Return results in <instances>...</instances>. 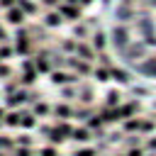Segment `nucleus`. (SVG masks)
I'll use <instances>...</instances> for the list:
<instances>
[{
  "label": "nucleus",
  "mask_w": 156,
  "mask_h": 156,
  "mask_svg": "<svg viewBox=\"0 0 156 156\" xmlns=\"http://www.w3.org/2000/svg\"><path fill=\"white\" fill-rule=\"evenodd\" d=\"M56 10L63 15V20H66L68 24H76V22L83 20V7H80V5H68V2L61 0V5H58Z\"/></svg>",
  "instance_id": "obj_1"
},
{
  "label": "nucleus",
  "mask_w": 156,
  "mask_h": 156,
  "mask_svg": "<svg viewBox=\"0 0 156 156\" xmlns=\"http://www.w3.org/2000/svg\"><path fill=\"white\" fill-rule=\"evenodd\" d=\"M24 20H27V15L22 12V7H20V5L2 10V22H5V24H10V27H20V24H24Z\"/></svg>",
  "instance_id": "obj_2"
},
{
  "label": "nucleus",
  "mask_w": 156,
  "mask_h": 156,
  "mask_svg": "<svg viewBox=\"0 0 156 156\" xmlns=\"http://www.w3.org/2000/svg\"><path fill=\"white\" fill-rule=\"evenodd\" d=\"M66 20H63V15L58 12V10H44L41 12V24L44 27H49V29H56V27H61Z\"/></svg>",
  "instance_id": "obj_3"
},
{
  "label": "nucleus",
  "mask_w": 156,
  "mask_h": 156,
  "mask_svg": "<svg viewBox=\"0 0 156 156\" xmlns=\"http://www.w3.org/2000/svg\"><path fill=\"white\" fill-rule=\"evenodd\" d=\"M76 56H80V58H85V61H95L98 58V49L90 44V39H80L78 41V49H76Z\"/></svg>",
  "instance_id": "obj_4"
},
{
  "label": "nucleus",
  "mask_w": 156,
  "mask_h": 156,
  "mask_svg": "<svg viewBox=\"0 0 156 156\" xmlns=\"http://www.w3.org/2000/svg\"><path fill=\"white\" fill-rule=\"evenodd\" d=\"M32 58H34V66H37V71H39V73H51V71H54V68H51V61H49V54H46V51H37Z\"/></svg>",
  "instance_id": "obj_5"
},
{
  "label": "nucleus",
  "mask_w": 156,
  "mask_h": 156,
  "mask_svg": "<svg viewBox=\"0 0 156 156\" xmlns=\"http://www.w3.org/2000/svg\"><path fill=\"white\" fill-rule=\"evenodd\" d=\"M17 5L22 7V12H24L27 17H39V15H41L39 0H17Z\"/></svg>",
  "instance_id": "obj_6"
},
{
  "label": "nucleus",
  "mask_w": 156,
  "mask_h": 156,
  "mask_svg": "<svg viewBox=\"0 0 156 156\" xmlns=\"http://www.w3.org/2000/svg\"><path fill=\"white\" fill-rule=\"evenodd\" d=\"M90 44L98 49V54H100V51H105V46H107V37H105V32H100V29H98V32H93V34H90Z\"/></svg>",
  "instance_id": "obj_7"
},
{
  "label": "nucleus",
  "mask_w": 156,
  "mask_h": 156,
  "mask_svg": "<svg viewBox=\"0 0 156 156\" xmlns=\"http://www.w3.org/2000/svg\"><path fill=\"white\" fill-rule=\"evenodd\" d=\"M12 41H15V54H20V56L32 54V41L29 39H12Z\"/></svg>",
  "instance_id": "obj_8"
},
{
  "label": "nucleus",
  "mask_w": 156,
  "mask_h": 156,
  "mask_svg": "<svg viewBox=\"0 0 156 156\" xmlns=\"http://www.w3.org/2000/svg\"><path fill=\"white\" fill-rule=\"evenodd\" d=\"M93 78L100 80V83H107V80H112V68L110 66H98L93 71Z\"/></svg>",
  "instance_id": "obj_9"
},
{
  "label": "nucleus",
  "mask_w": 156,
  "mask_h": 156,
  "mask_svg": "<svg viewBox=\"0 0 156 156\" xmlns=\"http://www.w3.org/2000/svg\"><path fill=\"white\" fill-rule=\"evenodd\" d=\"M73 37L78 39V37H85V39H90V29H88V20L83 22H76V27H73Z\"/></svg>",
  "instance_id": "obj_10"
},
{
  "label": "nucleus",
  "mask_w": 156,
  "mask_h": 156,
  "mask_svg": "<svg viewBox=\"0 0 156 156\" xmlns=\"http://www.w3.org/2000/svg\"><path fill=\"white\" fill-rule=\"evenodd\" d=\"M61 49H63L68 56H73V54H76V49H78L76 37H66V39H61Z\"/></svg>",
  "instance_id": "obj_11"
},
{
  "label": "nucleus",
  "mask_w": 156,
  "mask_h": 156,
  "mask_svg": "<svg viewBox=\"0 0 156 156\" xmlns=\"http://www.w3.org/2000/svg\"><path fill=\"white\" fill-rule=\"evenodd\" d=\"M20 124L32 129V127L37 124V115H34V112H22V115H20Z\"/></svg>",
  "instance_id": "obj_12"
},
{
  "label": "nucleus",
  "mask_w": 156,
  "mask_h": 156,
  "mask_svg": "<svg viewBox=\"0 0 156 156\" xmlns=\"http://www.w3.org/2000/svg\"><path fill=\"white\" fill-rule=\"evenodd\" d=\"M73 139H78V141H90V127L73 129Z\"/></svg>",
  "instance_id": "obj_13"
},
{
  "label": "nucleus",
  "mask_w": 156,
  "mask_h": 156,
  "mask_svg": "<svg viewBox=\"0 0 156 156\" xmlns=\"http://www.w3.org/2000/svg\"><path fill=\"white\" fill-rule=\"evenodd\" d=\"M12 56H15V46L2 44V46H0V63H2V61H7V58H12Z\"/></svg>",
  "instance_id": "obj_14"
},
{
  "label": "nucleus",
  "mask_w": 156,
  "mask_h": 156,
  "mask_svg": "<svg viewBox=\"0 0 156 156\" xmlns=\"http://www.w3.org/2000/svg\"><path fill=\"white\" fill-rule=\"evenodd\" d=\"M112 78L117 83H129V73H124L122 68H112Z\"/></svg>",
  "instance_id": "obj_15"
},
{
  "label": "nucleus",
  "mask_w": 156,
  "mask_h": 156,
  "mask_svg": "<svg viewBox=\"0 0 156 156\" xmlns=\"http://www.w3.org/2000/svg\"><path fill=\"white\" fill-rule=\"evenodd\" d=\"M5 124L7 127H17L20 124V112H5Z\"/></svg>",
  "instance_id": "obj_16"
},
{
  "label": "nucleus",
  "mask_w": 156,
  "mask_h": 156,
  "mask_svg": "<svg viewBox=\"0 0 156 156\" xmlns=\"http://www.w3.org/2000/svg\"><path fill=\"white\" fill-rule=\"evenodd\" d=\"M117 102H119V95H117L115 90H110V93L105 95V105H107V107H117Z\"/></svg>",
  "instance_id": "obj_17"
},
{
  "label": "nucleus",
  "mask_w": 156,
  "mask_h": 156,
  "mask_svg": "<svg viewBox=\"0 0 156 156\" xmlns=\"http://www.w3.org/2000/svg\"><path fill=\"white\" fill-rule=\"evenodd\" d=\"M56 115H58L61 119H66V117L73 115V107H71V105H58V107H56Z\"/></svg>",
  "instance_id": "obj_18"
},
{
  "label": "nucleus",
  "mask_w": 156,
  "mask_h": 156,
  "mask_svg": "<svg viewBox=\"0 0 156 156\" xmlns=\"http://www.w3.org/2000/svg\"><path fill=\"white\" fill-rule=\"evenodd\" d=\"M12 39H29V29H27L24 24L15 27V37H12Z\"/></svg>",
  "instance_id": "obj_19"
},
{
  "label": "nucleus",
  "mask_w": 156,
  "mask_h": 156,
  "mask_svg": "<svg viewBox=\"0 0 156 156\" xmlns=\"http://www.w3.org/2000/svg\"><path fill=\"white\" fill-rule=\"evenodd\" d=\"M39 5L46 7V10H56V7L61 5V0H39Z\"/></svg>",
  "instance_id": "obj_20"
},
{
  "label": "nucleus",
  "mask_w": 156,
  "mask_h": 156,
  "mask_svg": "<svg viewBox=\"0 0 156 156\" xmlns=\"http://www.w3.org/2000/svg\"><path fill=\"white\" fill-rule=\"evenodd\" d=\"M46 112H49V105L46 102H37L34 105V115H46Z\"/></svg>",
  "instance_id": "obj_21"
},
{
  "label": "nucleus",
  "mask_w": 156,
  "mask_h": 156,
  "mask_svg": "<svg viewBox=\"0 0 156 156\" xmlns=\"http://www.w3.org/2000/svg\"><path fill=\"white\" fill-rule=\"evenodd\" d=\"M7 39H10V32H7V27L0 22V44H7Z\"/></svg>",
  "instance_id": "obj_22"
},
{
  "label": "nucleus",
  "mask_w": 156,
  "mask_h": 156,
  "mask_svg": "<svg viewBox=\"0 0 156 156\" xmlns=\"http://www.w3.org/2000/svg\"><path fill=\"white\" fill-rule=\"evenodd\" d=\"M17 0H0V10H7V7H15Z\"/></svg>",
  "instance_id": "obj_23"
},
{
  "label": "nucleus",
  "mask_w": 156,
  "mask_h": 156,
  "mask_svg": "<svg viewBox=\"0 0 156 156\" xmlns=\"http://www.w3.org/2000/svg\"><path fill=\"white\" fill-rule=\"evenodd\" d=\"M76 156H95V151H93V149H78Z\"/></svg>",
  "instance_id": "obj_24"
},
{
  "label": "nucleus",
  "mask_w": 156,
  "mask_h": 156,
  "mask_svg": "<svg viewBox=\"0 0 156 156\" xmlns=\"http://www.w3.org/2000/svg\"><path fill=\"white\" fill-rule=\"evenodd\" d=\"M7 73H10V66H7L5 61H2V63H0V78H5Z\"/></svg>",
  "instance_id": "obj_25"
},
{
  "label": "nucleus",
  "mask_w": 156,
  "mask_h": 156,
  "mask_svg": "<svg viewBox=\"0 0 156 156\" xmlns=\"http://www.w3.org/2000/svg\"><path fill=\"white\" fill-rule=\"evenodd\" d=\"M41 156H56V149L54 146H46V149H41Z\"/></svg>",
  "instance_id": "obj_26"
},
{
  "label": "nucleus",
  "mask_w": 156,
  "mask_h": 156,
  "mask_svg": "<svg viewBox=\"0 0 156 156\" xmlns=\"http://www.w3.org/2000/svg\"><path fill=\"white\" fill-rule=\"evenodd\" d=\"M73 95H76L73 88H63V98H73Z\"/></svg>",
  "instance_id": "obj_27"
},
{
  "label": "nucleus",
  "mask_w": 156,
  "mask_h": 156,
  "mask_svg": "<svg viewBox=\"0 0 156 156\" xmlns=\"http://www.w3.org/2000/svg\"><path fill=\"white\" fill-rule=\"evenodd\" d=\"M78 2H80V7H83V10H85V7H90V5H93V2H95V0H78Z\"/></svg>",
  "instance_id": "obj_28"
},
{
  "label": "nucleus",
  "mask_w": 156,
  "mask_h": 156,
  "mask_svg": "<svg viewBox=\"0 0 156 156\" xmlns=\"http://www.w3.org/2000/svg\"><path fill=\"white\" fill-rule=\"evenodd\" d=\"M127 156H141V149H132V151H129Z\"/></svg>",
  "instance_id": "obj_29"
},
{
  "label": "nucleus",
  "mask_w": 156,
  "mask_h": 156,
  "mask_svg": "<svg viewBox=\"0 0 156 156\" xmlns=\"http://www.w3.org/2000/svg\"><path fill=\"white\" fill-rule=\"evenodd\" d=\"M2 117H5V110H2V107H0V119H2Z\"/></svg>",
  "instance_id": "obj_30"
},
{
  "label": "nucleus",
  "mask_w": 156,
  "mask_h": 156,
  "mask_svg": "<svg viewBox=\"0 0 156 156\" xmlns=\"http://www.w3.org/2000/svg\"><path fill=\"white\" fill-rule=\"evenodd\" d=\"M0 156H5V154H0Z\"/></svg>",
  "instance_id": "obj_31"
}]
</instances>
